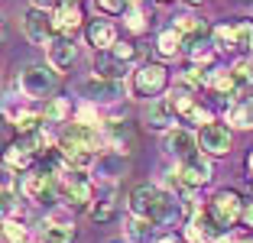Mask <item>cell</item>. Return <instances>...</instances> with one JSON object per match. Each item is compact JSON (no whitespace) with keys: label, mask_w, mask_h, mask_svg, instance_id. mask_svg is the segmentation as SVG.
Segmentation results:
<instances>
[{"label":"cell","mask_w":253,"mask_h":243,"mask_svg":"<svg viewBox=\"0 0 253 243\" xmlns=\"http://www.w3.org/2000/svg\"><path fill=\"white\" fill-rule=\"evenodd\" d=\"M179 178L185 188H205V185L214 178V169H211V159H205V156H192V159L179 162Z\"/></svg>","instance_id":"cell-10"},{"label":"cell","mask_w":253,"mask_h":243,"mask_svg":"<svg viewBox=\"0 0 253 243\" xmlns=\"http://www.w3.org/2000/svg\"><path fill=\"white\" fill-rule=\"evenodd\" d=\"M33 7H39V10H55L62 3V0H30Z\"/></svg>","instance_id":"cell-36"},{"label":"cell","mask_w":253,"mask_h":243,"mask_svg":"<svg viewBox=\"0 0 253 243\" xmlns=\"http://www.w3.org/2000/svg\"><path fill=\"white\" fill-rule=\"evenodd\" d=\"M91 221H97V224H107L111 217H117V198H114L111 192L104 195V198L97 201V204H91Z\"/></svg>","instance_id":"cell-27"},{"label":"cell","mask_w":253,"mask_h":243,"mask_svg":"<svg viewBox=\"0 0 253 243\" xmlns=\"http://www.w3.org/2000/svg\"><path fill=\"white\" fill-rule=\"evenodd\" d=\"M185 49V36H182L179 30H166V33H159V39H156V52L163 55V59H175L179 52Z\"/></svg>","instance_id":"cell-23"},{"label":"cell","mask_w":253,"mask_h":243,"mask_svg":"<svg viewBox=\"0 0 253 243\" xmlns=\"http://www.w3.org/2000/svg\"><path fill=\"white\" fill-rule=\"evenodd\" d=\"M82 94L88 97L91 104H97V101H120V97H124V81H111V78H97V75H91V78L82 84Z\"/></svg>","instance_id":"cell-15"},{"label":"cell","mask_w":253,"mask_h":243,"mask_svg":"<svg viewBox=\"0 0 253 243\" xmlns=\"http://www.w3.org/2000/svg\"><path fill=\"white\" fill-rule=\"evenodd\" d=\"M247 172L253 175V149H250V156H247Z\"/></svg>","instance_id":"cell-38"},{"label":"cell","mask_w":253,"mask_h":243,"mask_svg":"<svg viewBox=\"0 0 253 243\" xmlns=\"http://www.w3.org/2000/svg\"><path fill=\"white\" fill-rule=\"evenodd\" d=\"M75 123H88V126H104L107 120L101 117V111H97L94 104H82V107H78V111H75Z\"/></svg>","instance_id":"cell-31"},{"label":"cell","mask_w":253,"mask_h":243,"mask_svg":"<svg viewBox=\"0 0 253 243\" xmlns=\"http://www.w3.org/2000/svg\"><path fill=\"white\" fill-rule=\"evenodd\" d=\"M26 240H30V234H26L23 221L7 217V221H3V243H26Z\"/></svg>","instance_id":"cell-30"},{"label":"cell","mask_w":253,"mask_h":243,"mask_svg":"<svg viewBox=\"0 0 253 243\" xmlns=\"http://www.w3.org/2000/svg\"><path fill=\"white\" fill-rule=\"evenodd\" d=\"M42 114H45V123H65L68 117H72V101L68 97H49V101L42 104Z\"/></svg>","instance_id":"cell-25"},{"label":"cell","mask_w":253,"mask_h":243,"mask_svg":"<svg viewBox=\"0 0 253 243\" xmlns=\"http://www.w3.org/2000/svg\"><path fill=\"white\" fill-rule=\"evenodd\" d=\"M240 221L247 227H253V198H244V214H240Z\"/></svg>","instance_id":"cell-35"},{"label":"cell","mask_w":253,"mask_h":243,"mask_svg":"<svg viewBox=\"0 0 253 243\" xmlns=\"http://www.w3.org/2000/svg\"><path fill=\"white\" fill-rule=\"evenodd\" d=\"M7 120L13 123L16 133H36V130H42V126H45V114L36 111V107H20V111L7 114Z\"/></svg>","instance_id":"cell-21"},{"label":"cell","mask_w":253,"mask_h":243,"mask_svg":"<svg viewBox=\"0 0 253 243\" xmlns=\"http://www.w3.org/2000/svg\"><path fill=\"white\" fill-rule=\"evenodd\" d=\"M208 211L214 214L224 227H231L234 221H240V214H244V198H240V192H234V188H221V192L211 198Z\"/></svg>","instance_id":"cell-8"},{"label":"cell","mask_w":253,"mask_h":243,"mask_svg":"<svg viewBox=\"0 0 253 243\" xmlns=\"http://www.w3.org/2000/svg\"><path fill=\"white\" fill-rule=\"evenodd\" d=\"M107 52H111L114 59H120L124 65H130V68H133L136 62H140V49H136L133 42H117L114 49H107Z\"/></svg>","instance_id":"cell-32"},{"label":"cell","mask_w":253,"mask_h":243,"mask_svg":"<svg viewBox=\"0 0 253 243\" xmlns=\"http://www.w3.org/2000/svg\"><path fill=\"white\" fill-rule=\"evenodd\" d=\"M59 153L72 169H94L101 153H107L104 126H88V123H68L59 136Z\"/></svg>","instance_id":"cell-1"},{"label":"cell","mask_w":253,"mask_h":243,"mask_svg":"<svg viewBox=\"0 0 253 243\" xmlns=\"http://www.w3.org/2000/svg\"><path fill=\"white\" fill-rule=\"evenodd\" d=\"M52 23H55V33L59 36H72L84 26V10L82 3H75V0H62L59 7L52 10Z\"/></svg>","instance_id":"cell-9"},{"label":"cell","mask_w":253,"mask_h":243,"mask_svg":"<svg viewBox=\"0 0 253 243\" xmlns=\"http://www.w3.org/2000/svg\"><path fill=\"white\" fill-rule=\"evenodd\" d=\"M16 84H20V94L30 97V101H49L59 88V72H55L49 62H33L16 75Z\"/></svg>","instance_id":"cell-3"},{"label":"cell","mask_w":253,"mask_h":243,"mask_svg":"<svg viewBox=\"0 0 253 243\" xmlns=\"http://www.w3.org/2000/svg\"><path fill=\"white\" fill-rule=\"evenodd\" d=\"M97 7H101V13L117 16V13H126V10L133 7V0H97Z\"/></svg>","instance_id":"cell-34"},{"label":"cell","mask_w":253,"mask_h":243,"mask_svg":"<svg viewBox=\"0 0 253 243\" xmlns=\"http://www.w3.org/2000/svg\"><path fill=\"white\" fill-rule=\"evenodd\" d=\"M175 107H172L169 97H156V101H149L146 114H143V123L149 126V130H156V133H169L172 126H175Z\"/></svg>","instance_id":"cell-13"},{"label":"cell","mask_w":253,"mask_h":243,"mask_svg":"<svg viewBox=\"0 0 253 243\" xmlns=\"http://www.w3.org/2000/svg\"><path fill=\"white\" fill-rule=\"evenodd\" d=\"M234 26H237V49L250 52V45H253V23L240 20V23H234Z\"/></svg>","instance_id":"cell-33"},{"label":"cell","mask_w":253,"mask_h":243,"mask_svg":"<svg viewBox=\"0 0 253 243\" xmlns=\"http://www.w3.org/2000/svg\"><path fill=\"white\" fill-rule=\"evenodd\" d=\"M156 3H169V0H156Z\"/></svg>","instance_id":"cell-41"},{"label":"cell","mask_w":253,"mask_h":243,"mask_svg":"<svg viewBox=\"0 0 253 243\" xmlns=\"http://www.w3.org/2000/svg\"><path fill=\"white\" fill-rule=\"evenodd\" d=\"M42 237H45V243H75V227H72V217H68V211L55 207V211L45 217Z\"/></svg>","instance_id":"cell-16"},{"label":"cell","mask_w":253,"mask_h":243,"mask_svg":"<svg viewBox=\"0 0 253 243\" xmlns=\"http://www.w3.org/2000/svg\"><path fill=\"white\" fill-rule=\"evenodd\" d=\"M198 146L208 156H227L231 153V130L224 123H208L198 130Z\"/></svg>","instance_id":"cell-12"},{"label":"cell","mask_w":253,"mask_h":243,"mask_svg":"<svg viewBox=\"0 0 253 243\" xmlns=\"http://www.w3.org/2000/svg\"><path fill=\"white\" fill-rule=\"evenodd\" d=\"M153 243H182V237H175V234H166V237H156Z\"/></svg>","instance_id":"cell-37"},{"label":"cell","mask_w":253,"mask_h":243,"mask_svg":"<svg viewBox=\"0 0 253 243\" xmlns=\"http://www.w3.org/2000/svg\"><path fill=\"white\" fill-rule=\"evenodd\" d=\"M20 26H23V36L30 39L33 45L39 49H49L55 42V23H52V10H39V7H30L26 13L20 16Z\"/></svg>","instance_id":"cell-5"},{"label":"cell","mask_w":253,"mask_h":243,"mask_svg":"<svg viewBox=\"0 0 253 243\" xmlns=\"http://www.w3.org/2000/svg\"><path fill=\"white\" fill-rule=\"evenodd\" d=\"M84 39H88L91 52H107V49H114V45L120 42L117 26H114L111 20H104V16H97V20H91L88 26H84Z\"/></svg>","instance_id":"cell-14"},{"label":"cell","mask_w":253,"mask_h":243,"mask_svg":"<svg viewBox=\"0 0 253 243\" xmlns=\"http://www.w3.org/2000/svg\"><path fill=\"white\" fill-rule=\"evenodd\" d=\"M231 75H234V81H237L240 94H244V91H250L253 88V59L234 62V65H231Z\"/></svg>","instance_id":"cell-29"},{"label":"cell","mask_w":253,"mask_h":243,"mask_svg":"<svg viewBox=\"0 0 253 243\" xmlns=\"http://www.w3.org/2000/svg\"><path fill=\"white\" fill-rule=\"evenodd\" d=\"M75 3H82V0H75Z\"/></svg>","instance_id":"cell-43"},{"label":"cell","mask_w":253,"mask_h":243,"mask_svg":"<svg viewBox=\"0 0 253 243\" xmlns=\"http://www.w3.org/2000/svg\"><path fill=\"white\" fill-rule=\"evenodd\" d=\"M250 55H253V45H250Z\"/></svg>","instance_id":"cell-42"},{"label":"cell","mask_w":253,"mask_h":243,"mask_svg":"<svg viewBox=\"0 0 253 243\" xmlns=\"http://www.w3.org/2000/svg\"><path fill=\"white\" fill-rule=\"evenodd\" d=\"M104 140H107V153H130V146H133V126L126 123V120H107Z\"/></svg>","instance_id":"cell-17"},{"label":"cell","mask_w":253,"mask_h":243,"mask_svg":"<svg viewBox=\"0 0 253 243\" xmlns=\"http://www.w3.org/2000/svg\"><path fill=\"white\" fill-rule=\"evenodd\" d=\"M224 234H227V227H224L211 211H195L192 217H188L185 237L192 243H214V240H221Z\"/></svg>","instance_id":"cell-7"},{"label":"cell","mask_w":253,"mask_h":243,"mask_svg":"<svg viewBox=\"0 0 253 243\" xmlns=\"http://www.w3.org/2000/svg\"><path fill=\"white\" fill-rule=\"evenodd\" d=\"M94 75L97 78H111V81H124L130 75V65L114 59L111 52H94Z\"/></svg>","instance_id":"cell-20"},{"label":"cell","mask_w":253,"mask_h":243,"mask_svg":"<svg viewBox=\"0 0 253 243\" xmlns=\"http://www.w3.org/2000/svg\"><path fill=\"white\" fill-rule=\"evenodd\" d=\"M211 39H214L217 52H224V49H237V26H227V23H217L214 30H211Z\"/></svg>","instance_id":"cell-28"},{"label":"cell","mask_w":253,"mask_h":243,"mask_svg":"<svg viewBox=\"0 0 253 243\" xmlns=\"http://www.w3.org/2000/svg\"><path fill=\"white\" fill-rule=\"evenodd\" d=\"M130 214L146 217L153 224H172L182 214V204H179V198L163 192L159 185H136L130 192Z\"/></svg>","instance_id":"cell-2"},{"label":"cell","mask_w":253,"mask_h":243,"mask_svg":"<svg viewBox=\"0 0 253 243\" xmlns=\"http://www.w3.org/2000/svg\"><path fill=\"white\" fill-rule=\"evenodd\" d=\"M45 55H49V65H52L55 72H65V68H72L75 59H78L75 39H72V36H55V42L45 49Z\"/></svg>","instance_id":"cell-18"},{"label":"cell","mask_w":253,"mask_h":243,"mask_svg":"<svg viewBox=\"0 0 253 243\" xmlns=\"http://www.w3.org/2000/svg\"><path fill=\"white\" fill-rule=\"evenodd\" d=\"M126 237L133 243H149V237H153V221L130 214V217H126Z\"/></svg>","instance_id":"cell-26"},{"label":"cell","mask_w":253,"mask_h":243,"mask_svg":"<svg viewBox=\"0 0 253 243\" xmlns=\"http://www.w3.org/2000/svg\"><path fill=\"white\" fill-rule=\"evenodd\" d=\"M227 123L237 130H253V97H240L227 107Z\"/></svg>","instance_id":"cell-22"},{"label":"cell","mask_w":253,"mask_h":243,"mask_svg":"<svg viewBox=\"0 0 253 243\" xmlns=\"http://www.w3.org/2000/svg\"><path fill=\"white\" fill-rule=\"evenodd\" d=\"M166 88H169V68L159 62H140L130 75V94L140 101H156Z\"/></svg>","instance_id":"cell-4"},{"label":"cell","mask_w":253,"mask_h":243,"mask_svg":"<svg viewBox=\"0 0 253 243\" xmlns=\"http://www.w3.org/2000/svg\"><path fill=\"white\" fill-rule=\"evenodd\" d=\"M124 172H126V159H124V153H101V156H97V162H94V169H91V175L114 182V178H120Z\"/></svg>","instance_id":"cell-19"},{"label":"cell","mask_w":253,"mask_h":243,"mask_svg":"<svg viewBox=\"0 0 253 243\" xmlns=\"http://www.w3.org/2000/svg\"><path fill=\"white\" fill-rule=\"evenodd\" d=\"M182 3H185V7H201L205 0H182Z\"/></svg>","instance_id":"cell-39"},{"label":"cell","mask_w":253,"mask_h":243,"mask_svg":"<svg viewBox=\"0 0 253 243\" xmlns=\"http://www.w3.org/2000/svg\"><path fill=\"white\" fill-rule=\"evenodd\" d=\"M234 243H253V237H240V240H234Z\"/></svg>","instance_id":"cell-40"},{"label":"cell","mask_w":253,"mask_h":243,"mask_svg":"<svg viewBox=\"0 0 253 243\" xmlns=\"http://www.w3.org/2000/svg\"><path fill=\"white\" fill-rule=\"evenodd\" d=\"M198 133L185 130V126H172L169 133H166V153L175 156L179 162L192 159V156H198Z\"/></svg>","instance_id":"cell-11"},{"label":"cell","mask_w":253,"mask_h":243,"mask_svg":"<svg viewBox=\"0 0 253 243\" xmlns=\"http://www.w3.org/2000/svg\"><path fill=\"white\" fill-rule=\"evenodd\" d=\"M20 195L26 201H36V204H55V198H62L55 175H49V172H42V169H33V172L23 175Z\"/></svg>","instance_id":"cell-6"},{"label":"cell","mask_w":253,"mask_h":243,"mask_svg":"<svg viewBox=\"0 0 253 243\" xmlns=\"http://www.w3.org/2000/svg\"><path fill=\"white\" fill-rule=\"evenodd\" d=\"M149 23H153V16L146 13L143 0H133V7L124 13V26L133 33V36H140V33H146V30H149Z\"/></svg>","instance_id":"cell-24"}]
</instances>
